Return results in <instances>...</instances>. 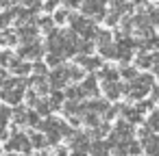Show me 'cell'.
<instances>
[{
    "mask_svg": "<svg viewBox=\"0 0 159 156\" xmlns=\"http://www.w3.org/2000/svg\"><path fill=\"white\" fill-rule=\"evenodd\" d=\"M13 117H16V121H18L20 126H22V124H26V113H24V111H16V115H13Z\"/></svg>",
    "mask_w": 159,
    "mask_h": 156,
    "instance_id": "5bb4252c",
    "label": "cell"
},
{
    "mask_svg": "<svg viewBox=\"0 0 159 156\" xmlns=\"http://www.w3.org/2000/svg\"><path fill=\"white\" fill-rule=\"evenodd\" d=\"M29 143H31V147H44L46 145V137L37 134V132H31L29 134Z\"/></svg>",
    "mask_w": 159,
    "mask_h": 156,
    "instance_id": "8992f818",
    "label": "cell"
},
{
    "mask_svg": "<svg viewBox=\"0 0 159 156\" xmlns=\"http://www.w3.org/2000/svg\"><path fill=\"white\" fill-rule=\"evenodd\" d=\"M107 130H109V126H107V124H105V126H100V128H96V137H102Z\"/></svg>",
    "mask_w": 159,
    "mask_h": 156,
    "instance_id": "2e32d148",
    "label": "cell"
},
{
    "mask_svg": "<svg viewBox=\"0 0 159 156\" xmlns=\"http://www.w3.org/2000/svg\"><path fill=\"white\" fill-rule=\"evenodd\" d=\"M55 156H66V150H61V147H57V152H55Z\"/></svg>",
    "mask_w": 159,
    "mask_h": 156,
    "instance_id": "d6986e66",
    "label": "cell"
},
{
    "mask_svg": "<svg viewBox=\"0 0 159 156\" xmlns=\"http://www.w3.org/2000/svg\"><path fill=\"white\" fill-rule=\"evenodd\" d=\"M109 147H111V143H105V141H96L94 145H89V150L94 152V156H105Z\"/></svg>",
    "mask_w": 159,
    "mask_h": 156,
    "instance_id": "5b68a950",
    "label": "cell"
},
{
    "mask_svg": "<svg viewBox=\"0 0 159 156\" xmlns=\"http://www.w3.org/2000/svg\"><path fill=\"white\" fill-rule=\"evenodd\" d=\"M150 87H152V76H135L133 82H131V87L124 89V91H126L131 98H142V95L148 93Z\"/></svg>",
    "mask_w": 159,
    "mask_h": 156,
    "instance_id": "6da1fadb",
    "label": "cell"
},
{
    "mask_svg": "<svg viewBox=\"0 0 159 156\" xmlns=\"http://www.w3.org/2000/svg\"><path fill=\"white\" fill-rule=\"evenodd\" d=\"M122 91H124V89H122L118 82H107V85H105V93H107V98H111V100L120 98Z\"/></svg>",
    "mask_w": 159,
    "mask_h": 156,
    "instance_id": "277c9868",
    "label": "cell"
},
{
    "mask_svg": "<svg viewBox=\"0 0 159 156\" xmlns=\"http://www.w3.org/2000/svg\"><path fill=\"white\" fill-rule=\"evenodd\" d=\"M70 156H87V152H72Z\"/></svg>",
    "mask_w": 159,
    "mask_h": 156,
    "instance_id": "ffe728a7",
    "label": "cell"
},
{
    "mask_svg": "<svg viewBox=\"0 0 159 156\" xmlns=\"http://www.w3.org/2000/svg\"><path fill=\"white\" fill-rule=\"evenodd\" d=\"M79 89H81V93H83V95H87V93H92V95H94V93L98 91V89H96V80H94V78H87V80L83 82V87H79Z\"/></svg>",
    "mask_w": 159,
    "mask_h": 156,
    "instance_id": "52a82bcc",
    "label": "cell"
},
{
    "mask_svg": "<svg viewBox=\"0 0 159 156\" xmlns=\"http://www.w3.org/2000/svg\"><path fill=\"white\" fill-rule=\"evenodd\" d=\"M107 82H116V78H118V74H116V70H111V67H105L102 70V74H100Z\"/></svg>",
    "mask_w": 159,
    "mask_h": 156,
    "instance_id": "30bf717a",
    "label": "cell"
},
{
    "mask_svg": "<svg viewBox=\"0 0 159 156\" xmlns=\"http://www.w3.org/2000/svg\"><path fill=\"white\" fill-rule=\"evenodd\" d=\"M39 54H42V48H39L37 44H31L29 48L22 50V57H31V59H35V57H39Z\"/></svg>",
    "mask_w": 159,
    "mask_h": 156,
    "instance_id": "ba28073f",
    "label": "cell"
},
{
    "mask_svg": "<svg viewBox=\"0 0 159 156\" xmlns=\"http://www.w3.org/2000/svg\"><path fill=\"white\" fill-rule=\"evenodd\" d=\"M7 150H13V152H29V150H31L29 137H26V134H22V132H13V134L9 137Z\"/></svg>",
    "mask_w": 159,
    "mask_h": 156,
    "instance_id": "7a4b0ae2",
    "label": "cell"
},
{
    "mask_svg": "<svg viewBox=\"0 0 159 156\" xmlns=\"http://www.w3.org/2000/svg\"><path fill=\"white\" fill-rule=\"evenodd\" d=\"M5 80H7V72H5V70H0V85H2Z\"/></svg>",
    "mask_w": 159,
    "mask_h": 156,
    "instance_id": "e0dca14e",
    "label": "cell"
},
{
    "mask_svg": "<svg viewBox=\"0 0 159 156\" xmlns=\"http://www.w3.org/2000/svg\"><path fill=\"white\" fill-rule=\"evenodd\" d=\"M122 113H124V117L129 119V124H131V121H139V119H142V113H139L137 108H122Z\"/></svg>",
    "mask_w": 159,
    "mask_h": 156,
    "instance_id": "9c48e42d",
    "label": "cell"
},
{
    "mask_svg": "<svg viewBox=\"0 0 159 156\" xmlns=\"http://www.w3.org/2000/svg\"><path fill=\"white\" fill-rule=\"evenodd\" d=\"M0 156H2V152H0Z\"/></svg>",
    "mask_w": 159,
    "mask_h": 156,
    "instance_id": "44dd1931",
    "label": "cell"
},
{
    "mask_svg": "<svg viewBox=\"0 0 159 156\" xmlns=\"http://www.w3.org/2000/svg\"><path fill=\"white\" fill-rule=\"evenodd\" d=\"M122 76H126V78H135L137 74H135V70H133V67H126V70H122Z\"/></svg>",
    "mask_w": 159,
    "mask_h": 156,
    "instance_id": "9a60e30c",
    "label": "cell"
},
{
    "mask_svg": "<svg viewBox=\"0 0 159 156\" xmlns=\"http://www.w3.org/2000/svg\"><path fill=\"white\" fill-rule=\"evenodd\" d=\"M11 67H13V72H18V74H26V72H29V65H26V63H18V61H13Z\"/></svg>",
    "mask_w": 159,
    "mask_h": 156,
    "instance_id": "4fadbf2b",
    "label": "cell"
},
{
    "mask_svg": "<svg viewBox=\"0 0 159 156\" xmlns=\"http://www.w3.org/2000/svg\"><path fill=\"white\" fill-rule=\"evenodd\" d=\"M157 126H159V115H157V113H152V115H150V119H148V126H146V128L155 132V130H157Z\"/></svg>",
    "mask_w": 159,
    "mask_h": 156,
    "instance_id": "7c38bea8",
    "label": "cell"
},
{
    "mask_svg": "<svg viewBox=\"0 0 159 156\" xmlns=\"http://www.w3.org/2000/svg\"><path fill=\"white\" fill-rule=\"evenodd\" d=\"M7 20H9V15H0V26H5V24H7Z\"/></svg>",
    "mask_w": 159,
    "mask_h": 156,
    "instance_id": "ac0fdd59",
    "label": "cell"
},
{
    "mask_svg": "<svg viewBox=\"0 0 159 156\" xmlns=\"http://www.w3.org/2000/svg\"><path fill=\"white\" fill-rule=\"evenodd\" d=\"M70 143H72V150H74V152H87L89 145H92V143H89V137H87V134H81V132H79V134L72 132V134H70Z\"/></svg>",
    "mask_w": 159,
    "mask_h": 156,
    "instance_id": "3957f363",
    "label": "cell"
},
{
    "mask_svg": "<svg viewBox=\"0 0 159 156\" xmlns=\"http://www.w3.org/2000/svg\"><path fill=\"white\" fill-rule=\"evenodd\" d=\"M81 63H83V67H87V70L98 67V59H87V57H83V59H81Z\"/></svg>",
    "mask_w": 159,
    "mask_h": 156,
    "instance_id": "8fae6325",
    "label": "cell"
}]
</instances>
